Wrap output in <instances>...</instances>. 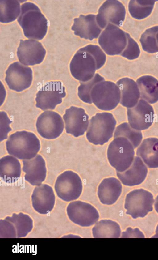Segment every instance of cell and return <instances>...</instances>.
Returning <instances> with one entry per match:
<instances>
[{"label": "cell", "instance_id": "cell-5", "mask_svg": "<svg viewBox=\"0 0 158 260\" xmlns=\"http://www.w3.org/2000/svg\"><path fill=\"white\" fill-rule=\"evenodd\" d=\"M92 102L98 109L110 111L115 109L120 101L121 92L114 82L104 80L96 84L90 93Z\"/></svg>", "mask_w": 158, "mask_h": 260}, {"label": "cell", "instance_id": "cell-36", "mask_svg": "<svg viewBox=\"0 0 158 260\" xmlns=\"http://www.w3.org/2000/svg\"><path fill=\"white\" fill-rule=\"evenodd\" d=\"M0 142L7 138L8 134L12 130L9 124L12 122L5 113H0Z\"/></svg>", "mask_w": 158, "mask_h": 260}, {"label": "cell", "instance_id": "cell-21", "mask_svg": "<svg viewBox=\"0 0 158 260\" xmlns=\"http://www.w3.org/2000/svg\"><path fill=\"white\" fill-rule=\"evenodd\" d=\"M22 170L25 173L24 178L31 185L38 186L45 180L47 169L44 159L41 155H36L29 160H22Z\"/></svg>", "mask_w": 158, "mask_h": 260}, {"label": "cell", "instance_id": "cell-34", "mask_svg": "<svg viewBox=\"0 0 158 260\" xmlns=\"http://www.w3.org/2000/svg\"><path fill=\"white\" fill-rule=\"evenodd\" d=\"M80 49L88 52L93 57L96 61L97 70L100 69L105 64L106 55L98 45L89 44Z\"/></svg>", "mask_w": 158, "mask_h": 260}, {"label": "cell", "instance_id": "cell-1", "mask_svg": "<svg viewBox=\"0 0 158 260\" xmlns=\"http://www.w3.org/2000/svg\"><path fill=\"white\" fill-rule=\"evenodd\" d=\"M17 21L27 38L40 40L47 33L48 21L33 3L28 2L22 5Z\"/></svg>", "mask_w": 158, "mask_h": 260}, {"label": "cell", "instance_id": "cell-18", "mask_svg": "<svg viewBox=\"0 0 158 260\" xmlns=\"http://www.w3.org/2000/svg\"><path fill=\"white\" fill-rule=\"evenodd\" d=\"M46 53V50L41 43L32 39L21 40L17 52L19 61L25 66L40 64Z\"/></svg>", "mask_w": 158, "mask_h": 260}, {"label": "cell", "instance_id": "cell-10", "mask_svg": "<svg viewBox=\"0 0 158 260\" xmlns=\"http://www.w3.org/2000/svg\"><path fill=\"white\" fill-rule=\"evenodd\" d=\"M66 96L65 87L61 82H47L36 95L35 106L43 111L53 110Z\"/></svg>", "mask_w": 158, "mask_h": 260}, {"label": "cell", "instance_id": "cell-16", "mask_svg": "<svg viewBox=\"0 0 158 260\" xmlns=\"http://www.w3.org/2000/svg\"><path fill=\"white\" fill-rule=\"evenodd\" d=\"M36 126L38 132L42 137L51 139L60 136L64 130V125L60 114L55 112L47 111L38 117Z\"/></svg>", "mask_w": 158, "mask_h": 260}, {"label": "cell", "instance_id": "cell-20", "mask_svg": "<svg viewBox=\"0 0 158 260\" xmlns=\"http://www.w3.org/2000/svg\"><path fill=\"white\" fill-rule=\"evenodd\" d=\"M32 206L34 210L41 214H46L53 209L55 196L52 188L46 184L35 187L31 195Z\"/></svg>", "mask_w": 158, "mask_h": 260}, {"label": "cell", "instance_id": "cell-15", "mask_svg": "<svg viewBox=\"0 0 158 260\" xmlns=\"http://www.w3.org/2000/svg\"><path fill=\"white\" fill-rule=\"evenodd\" d=\"M5 81L9 88L21 92L31 86L33 78L31 68L18 62L11 64L6 72Z\"/></svg>", "mask_w": 158, "mask_h": 260}, {"label": "cell", "instance_id": "cell-38", "mask_svg": "<svg viewBox=\"0 0 158 260\" xmlns=\"http://www.w3.org/2000/svg\"><path fill=\"white\" fill-rule=\"evenodd\" d=\"M154 237L155 238H158V224L157 226L156 230V235Z\"/></svg>", "mask_w": 158, "mask_h": 260}, {"label": "cell", "instance_id": "cell-29", "mask_svg": "<svg viewBox=\"0 0 158 260\" xmlns=\"http://www.w3.org/2000/svg\"><path fill=\"white\" fill-rule=\"evenodd\" d=\"M155 0H131L128 3V9L131 16L138 20L143 19L151 13Z\"/></svg>", "mask_w": 158, "mask_h": 260}, {"label": "cell", "instance_id": "cell-17", "mask_svg": "<svg viewBox=\"0 0 158 260\" xmlns=\"http://www.w3.org/2000/svg\"><path fill=\"white\" fill-rule=\"evenodd\" d=\"M63 117L67 133L77 137L83 135L87 130L89 117L83 108L71 106L65 110Z\"/></svg>", "mask_w": 158, "mask_h": 260}, {"label": "cell", "instance_id": "cell-28", "mask_svg": "<svg viewBox=\"0 0 158 260\" xmlns=\"http://www.w3.org/2000/svg\"><path fill=\"white\" fill-rule=\"evenodd\" d=\"M92 231L93 236L95 238H118L121 233L118 224L110 220H103L98 222L93 228Z\"/></svg>", "mask_w": 158, "mask_h": 260}, {"label": "cell", "instance_id": "cell-3", "mask_svg": "<svg viewBox=\"0 0 158 260\" xmlns=\"http://www.w3.org/2000/svg\"><path fill=\"white\" fill-rule=\"evenodd\" d=\"M116 123L111 113H97L89 120L86 133L87 140L95 145H103L112 137Z\"/></svg>", "mask_w": 158, "mask_h": 260}, {"label": "cell", "instance_id": "cell-23", "mask_svg": "<svg viewBox=\"0 0 158 260\" xmlns=\"http://www.w3.org/2000/svg\"><path fill=\"white\" fill-rule=\"evenodd\" d=\"M122 188L121 182L116 178L104 179L98 188V195L100 202L107 205L114 204L120 195Z\"/></svg>", "mask_w": 158, "mask_h": 260}, {"label": "cell", "instance_id": "cell-12", "mask_svg": "<svg viewBox=\"0 0 158 260\" xmlns=\"http://www.w3.org/2000/svg\"><path fill=\"white\" fill-rule=\"evenodd\" d=\"M126 14L125 7L121 2L116 0H108L99 7L96 20L102 29L105 28L108 23L120 27L125 20Z\"/></svg>", "mask_w": 158, "mask_h": 260}, {"label": "cell", "instance_id": "cell-6", "mask_svg": "<svg viewBox=\"0 0 158 260\" xmlns=\"http://www.w3.org/2000/svg\"><path fill=\"white\" fill-rule=\"evenodd\" d=\"M127 33L117 26L108 23L100 35L98 43L109 55L121 54L127 43Z\"/></svg>", "mask_w": 158, "mask_h": 260}, {"label": "cell", "instance_id": "cell-39", "mask_svg": "<svg viewBox=\"0 0 158 260\" xmlns=\"http://www.w3.org/2000/svg\"><path fill=\"white\" fill-rule=\"evenodd\" d=\"M156 39L157 41V42L158 44V32L156 35Z\"/></svg>", "mask_w": 158, "mask_h": 260}, {"label": "cell", "instance_id": "cell-14", "mask_svg": "<svg viewBox=\"0 0 158 260\" xmlns=\"http://www.w3.org/2000/svg\"><path fill=\"white\" fill-rule=\"evenodd\" d=\"M127 115L130 126L139 131L148 129L152 124L155 117L153 107L141 99L135 106L127 108Z\"/></svg>", "mask_w": 158, "mask_h": 260}, {"label": "cell", "instance_id": "cell-2", "mask_svg": "<svg viewBox=\"0 0 158 260\" xmlns=\"http://www.w3.org/2000/svg\"><path fill=\"white\" fill-rule=\"evenodd\" d=\"M8 153L19 159L29 160L34 157L40 150L39 139L33 133L18 131L9 136L6 142Z\"/></svg>", "mask_w": 158, "mask_h": 260}, {"label": "cell", "instance_id": "cell-35", "mask_svg": "<svg viewBox=\"0 0 158 260\" xmlns=\"http://www.w3.org/2000/svg\"><path fill=\"white\" fill-rule=\"evenodd\" d=\"M127 45L120 54L121 55L130 60L137 58L139 56L140 50L137 43L127 33Z\"/></svg>", "mask_w": 158, "mask_h": 260}, {"label": "cell", "instance_id": "cell-26", "mask_svg": "<svg viewBox=\"0 0 158 260\" xmlns=\"http://www.w3.org/2000/svg\"><path fill=\"white\" fill-rule=\"evenodd\" d=\"M21 166L19 160L15 157L7 155L0 160V177L8 183L16 182L21 174Z\"/></svg>", "mask_w": 158, "mask_h": 260}, {"label": "cell", "instance_id": "cell-24", "mask_svg": "<svg viewBox=\"0 0 158 260\" xmlns=\"http://www.w3.org/2000/svg\"><path fill=\"white\" fill-rule=\"evenodd\" d=\"M116 84L121 92L120 104L127 108L135 106L140 96L136 83L130 78L124 77L119 79Z\"/></svg>", "mask_w": 158, "mask_h": 260}, {"label": "cell", "instance_id": "cell-11", "mask_svg": "<svg viewBox=\"0 0 158 260\" xmlns=\"http://www.w3.org/2000/svg\"><path fill=\"white\" fill-rule=\"evenodd\" d=\"M72 76L80 82H85L92 79L97 69L96 61L89 53L80 49L75 54L70 64Z\"/></svg>", "mask_w": 158, "mask_h": 260}, {"label": "cell", "instance_id": "cell-32", "mask_svg": "<svg viewBox=\"0 0 158 260\" xmlns=\"http://www.w3.org/2000/svg\"><path fill=\"white\" fill-rule=\"evenodd\" d=\"M158 26H156L147 29L141 35L139 42L144 51L149 53L158 52Z\"/></svg>", "mask_w": 158, "mask_h": 260}, {"label": "cell", "instance_id": "cell-22", "mask_svg": "<svg viewBox=\"0 0 158 260\" xmlns=\"http://www.w3.org/2000/svg\"><path fill=\"white\" fill-rule=\"evenodd\" d=\"M148 172L147 168L141 159L136 156L127 169L123 172L116 171V174L124 185L131 186L141 184L146 178Z\"/></svg>", "mask_w": 158, "mask_h": 260}, {"label": "cell", "instance_id": "cell-30", "mask_svg": "<svg viewBox=\"0 0 158 260\" xmlns=\"http://www.w3.org/2000/svg\"><path fill=\"white\" fill-rule=\"evenodd\" d=\"M19 1L0 0V21L4 23L15 20L20 14Z\"/></svg>", "mask_w": 158, "mask_h": 260}, {"label": "cell", "instance_id": "cell-33", "mask_svg": "<svg viewBox=\"0 0 158 260\" xmlns=\"http://www.w3.org/2000/svg\"><path fill=\"white\" fill-rule=\"evenodd\" d=\"M104 78L98 73L95 74L90 80L85 82H81L77 88V95L83 102L91 104L92 103L91 92L94 87L98 83L104 80Z\"/></svg>", "mask_w": 158, "mask_h": 260}, {"label": "cell", "instance_id": "cell-13", "mask_svg": "<svg viewBox=\"0 0 158 260\" xmlns=\"http://www.w3.org/2000/svg\"><path fill=\"white\" fill-rule=\"evenodd\" d=\"M66 211L69 218L73 222L83 227L94 225L99 217L98 211L94 206L80 201L69 203Z\"/></svg>", "mask_w": 158, "mask_h": 260}, {"label": "cell", "instance_id": "cell-8", "mask_svg": "<svg viewBox=\"0 0 158 260\" xmlns=\"http://www.w3.org/2000/svg\"><path fill=\"white\" fill-rule=\"evenodd\" d=\"M82 188V181L79 176L70 170L65 171L59 175L55 185V190L58 196L66 202L78 198Z\"/></svg>", "mask_w": 158, "mask_h": 260}, {"label": "cell", "instance_id": "cell-4", "mask_svg": "<svg viewBox=\"0 0 158 260\" xmlns=\"http://www.w3.org/2000/svg\"><path fill=\"white\" fill-rule=\"evenodd\" d=\"M134 147L126 138H114L109 145L107 157L110 165L116 171L123 172L131 164L135 156Z\"/></svg>", "mask_w": 158, "mask_h": 260}, {"label": "cell", "instance_id": "cell-19", "mask_svg": "<svg viewBox=\"0 0 158 260\" xmlns=\"http://www.w3.org/2000/svg\"><path fill=\"white\" fill-rule=\"evenodd\" d=\"M96 16L92 14L80 15L78 17L75 18L71 27L74 34L90 40L97 38L102 29L97 23Z\"/></svg>", "mask_w": 158, "mask_h": 260}, {"label": "cell", "instance_id": "cell-31", "mask_svg": "<svg viewBox=\"0 0 158 260\" xmlns=\"http://www.w3.org/2000/svg\"><path fill=\"white\" fill-rule=\"evenodd\" d=\"M119 136L127 138L131 143L134 149L139 145L143 139L141 132L132 128L126 122L120 124L116 128L114 137Z\"/></svg>", "mask_w": 158, "mask_h": 260}, {"label": "cell", "instance_id": "cell-9", "mask_svg": "<svg viewBox=\"0 0 158 260\" xmlns=\"http://www.w3.org/2000/svg\"><path fill=\"white\" fill-rule=\"evenodd\" d=\"M0 236L2 238H19L25 237L33 228V221L28 215L20 212L13 214L0 220Z\"/></svg>", "mask_w": 158, "mask_h": 260}, {"label": "cell", "instance_id": "cell-27", "mask_svg": "<svg viewBox=\"0 0 158 260\" xmlns=\"http://www.w3.org/2000/svg\"><path fill=\"white\" fill-rule=\"evenodd\" d=\"M140 92V98L151 104L158 101V80L149 75L142 76L136 81Z\"/></svg>", "mask_w": 158, "mask_h": 260}, {"label": "cell", "instance_id": "cell-7", "mask_svg": "<svg viewBox=\"0 0 158 260\" xmlns=\"http://www.w3.org/2000/svg\"><path fill=\"white\" fill-rule=\"evenodd\" d=\"M154 202L151 192L142 188L134 190L126 196L124 204L126 214L134 219L144 217L152 211Z\"/></svg>", "mask_w": 158, "mask_h": 260}, {"label": "cell", "instance_id": "cell-37", "mask_svg": "<svg viewBox=\"0 0 158 260\" xmlns=\"http://www.w3.org/2000/svg\"><path fill=\"white\" fill-rule=\"evenodd\" d=\"M154 207L156 211L158 213V195L155 199Z\"/></svg>", "mask_w": 158, "mask_h": 260}, {"label": "cell", "instance_id": "cell-25", "mask_svg": "<svg viewBox=\"0 0 158 260\" xmlns=\"http://www.w3.org/2000/svg\"><path fill=\"white\" fill-rule=\"evenodd\" d=\"M136 154L150 168H158V138L144 139L137 149Z\"/></svg>", "mask_w": 158, "mask_h": 260}]
</instances>
